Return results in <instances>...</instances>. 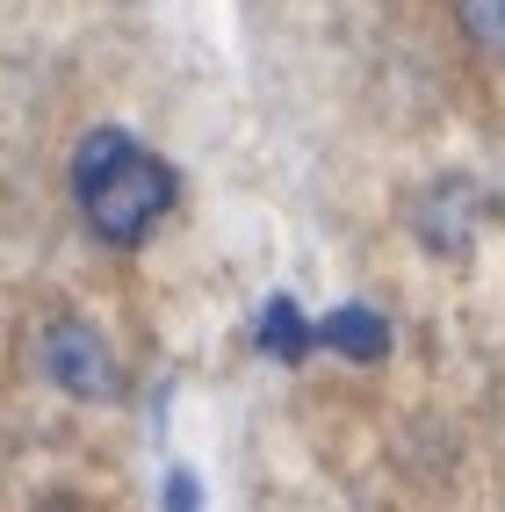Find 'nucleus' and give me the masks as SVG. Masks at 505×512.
I'll return each instance as SVG.
<instances>
[{
  "label": "nucleus",
  "mask_w": 505,
  "mask_h": 512,
  "mask_svg": "<svg viewBox=\"0 0 505 512\" xmlns=\"http://www.w3.org/2000/svg\"><path fill=\"white\" fill-rule=\"evenodd\" d=\"M51 512H73V505H51Z\"/></svg>",
  "instance_id": "8"
},
{
  "label": "nucleus",
  "mask_w": 505,
  "mask_h": 512,
  "mask_svg": "<svg viewBox=\"0 0 505 512\" xmlns=\"http://www.w3.org/2000/svg\"><path fill=\"white\" fill-rule=\"evenodd\" d=\"M477 217H484L477 188L448 181V188L419 210V238H426V246H441V253H462V246H469V231H477Z\"/></svg>",
  "instance_id": "3"
},
{
  "label": "nucleus",
  "mask_w": 505,
  "mask_h": 512,
  "mask_svg": "<svg viewBox=\"0 0 505 512\" xmlns=\"http://www.w3.org/2000/svg\"><path fill=\"white\" fill-rule=\"evenodd\" d=\"M318 339H325V347H340L347 361H376V354L390 347V325H383L376 311H361V303H347V311H332V318L318 325Z\"/></svg>",
  "instance_id": "4"
},
{
  "label": "nucleus",
  "mask_w": 505,
  "mask_h": 512,
  "mask_svg": "<svg viewBox=\"0 0 505 512\" xmlns=\"http://www.w3.org/2000/svg\"><path fill=\"white\" fill-rule=\"evenodd\" d=\"M73 195L80 217L109 238V246H138V238L174 210V174L123 130H94L73 152Z\"/></svg>",
  "instance_id": "1"
},
{
  "label": "nucleus",
  "mask_w": 505,
  "mask_h": 512,
  "mask_svg": "<svg viewBox=\"0 0 505 512\" xmlns=\"http://www.w3.org/2000/svg\"><path fill=\"white\" fill-rule=\"evenodd\" d=\"M462 8V29L477 37V51L505 58V0H455Z\"/></svg>",
  "instance_id": "6"
},
{
  "label": "nucleus",
  "mask_w": 505,
  "mask_h": 512,
  "mask_svg": "<svg viewBox=\"0 0 505 512\" xmlns=\"http://www.w3.org/2000/svg\"><path fill=\"white\" fill-rule=\"evenodd\" d=\"M166 512H195V476H188V469L166 476Z\"/></svg>",
  "instance_id": "7"
},
{
  "label": "nucleus",
  "mask_w": 505,
  "mask_h": 512,
  "mask_svg": "<svg viewBox=\"0 0 505 512\" xmlns=\"http://www.w3.org/2000/svg\"><path fill=\"white\" fill-rule=\"evenodd\" d=\"M44 375L73 397H116V383H123L109 347H101L87 325H51L44 332Z\"/></svg>",
  "instance_id": "2"
},
{
  "label": "nucleus",
  "mask_w": 505,
  "mask_h": 512,
  "mask_svg": "<svg viewBox=\"0 0 505 512\" xmlns=\"http://www.w3.org/2000/svg\"><path fill=\"white\" fill-rule=\"evenodd\" d=\"M311 339H318V332L296 318V303H289V296H275V303H267V318H260V347H275L282 361H296L303 347H311Z\"/></svg>",
  "instance_id": "5"
}]
</instances>
